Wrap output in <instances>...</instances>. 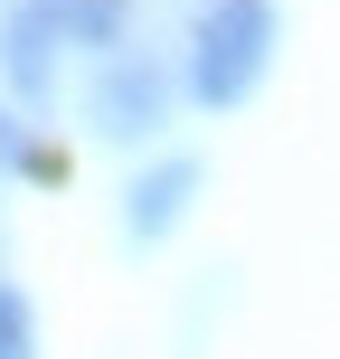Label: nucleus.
Segmentation results:
<instances>
[{
    "label": "nucleus",
    "instance_id": "nucleus-1",
    "mask_svg": "<svg viewBox=\"0 0 340 359\" xmlns=\"http://www.w3.org/2000/svg\"><path fill=\"white\" fill-rule=\"evenodd\" d=\"M274 67V0H208L189 19V95L208 114L246 104Z\"/></svg>",
    "mask_w": 340,
    "mask_h": 359
},
{
    "label": "nucleus",
    "instance_id": "nucleus-2",
    "mask_svg": "<svg viewBox=\"0 0 340 359\" xmlns=\"http://www.w3.org/2000/svg\"><path fill=\"white\" fill-rule=\"evenodd\" d=\"M170 67L161 57H114L104 76H95V95H86V123L104 133V142H151V133L170 123Z\"/></svg>",
    "mask_w": 340,
    "mask_h": 359
},
{
    "label": "nucleus",
    "instance_id": "nucleus-3",
    "mask_svg": "<svg viewBox=\"0 0 340 359\" xmlns=\"http://www.w3.org/2000/svg\"><path fill=\"white\" fill-rule=\"evenodd\" d=\"M189 198H198V161L170 151L161 170H142V180L123 189V236H132V246H161L179 217H189Z\"/></svg>",
    "mask_w": 340,
    "mask_h": 359
},
{
    "label": "nucleus",
    "instance_id": "nucleus-4",
    "mask_svg": "<svg viewBox=\"0 0 340 359\" xmlns=\"http://www.w3.org/2000/svg\"><path fill=\"white\" fill-rule=\"evenodd\" d=\"M0 76H10L19 104H48L57 95V38L38 10H10V29H0Z\"/></svg>",
    "mask_w": 340,
    "mask_h": 359
},
{
    "label": "nucleus",
    "instance_id": "nucleus-5",
    "mask_svg": "<svg viewBox=\"0 0 340 359\" xmlns=\"http://www.w3.org/2000/svg\"><path fill=\"white\" fill-rule=\"evenodd\" d=\"M38 19H48V38H67V48H114L123 38V0H29Z\"/></svg>",
    "mask_w": 340,
    "mask_h": 359
},
{
    "label": "nucleus",
    "instance_id": "nucleus-6",
    "mask_svg": "<svg viewBox=\"0 0 340 359\" xmlns=\"http://www.w3.org/2000/svg\"><path fill=\"white\" fill-rule=\"evenodd\" d=\"M0 359H38V322H29L19 284H0Z\"/></svg>",
    "mask_w": 340,
    "mask_h": 359
},
{
    "label": "nucleus",
    "instance_id": "nucleus-7",
    "mask_svg": "<svg viewBox=\"0 0 340 359\" xmlns=\"http://www.w3.org/2000/svg\"><path fill=\"white\" fill-rule=\"evenodd\" d=\"M0 170H38V151H29V123H19L10 104H0Z\"/></svg>",
    "mask_w": 340,
    "mask_h": 359
}]
</instances>
